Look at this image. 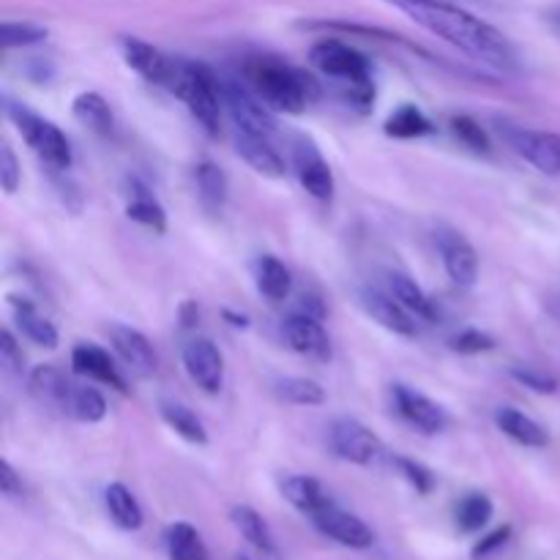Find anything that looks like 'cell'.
I'll return each mask as SVG.
<instances>
[{
	"label": "cell",
	"mask_w": 560,
	"mask_h": 560,
	"mask_svg": "<svg viewBox=\"0 0 560 560\" xmlns=\"http://www.w3.org/2000/svg\"><path fill=\"white\" fill-rule=\"evenodd\" d=\"M386 3L410 16L427 33L457 47L468 58L498 71L517 69L512 42L495 25L470 14L463 5L448 3V0H386Z\"/></svg>",
	"instance_id": "cell-1"
},
{
	"label": "cell",
	"mask_w": 560,
	"mask_h": 560,
	"mask_svg": "<svg viewBox=\"0 0 560 560\" xmlns=\"http://www.w3.org/2000/svg\"><path fill=\"white\" fill-rule=\"evenodd\" d=\"M252 91L273 109V113L299 115L310 102L320 96V85L306 71L288 66L277 58H252L244 69Z\"/></svg>",
	"instance_id": "cell-2"
},
{
	"label": "cell",
	"mask_w": 560,
	"mask_h": 560,
	"mask_svg": "<svg viewBox=\"0 0 560 560\" xmlns=\"http://www.w3.org/2000/svg\"><path fill=\"white\" fill-rule=\"evenodd\" d=\"M310 60L320 74L342 85L345 102L370 109V104L375 102V82H372V63L364 52L337 38H323L310 49Z\"/></svg>",
	"instance_id": "cell-3"
},
{
	"label": "cell",
	"mask_w": 560,
	"mask_h": 560,
	"mask_svg": "<svg viewBox=\"0 0 560 560\" xmlns=\"http://www.w3.org/2000/svg\"><path fill=\"white\" fill-rule=\"evenodd\" d=\"M170 91L189 107V113L195 115V120L208 135H219V115H222L224 104L222 82L208 66L178 60V71H175Z\"/></svg>",
	"instance_id": "cell-4"
},
{
	"label": "cell",
	"mask_w": 560,
	"mask_h": 560,
	"mask_svg": "<svg viewBox=\"0 0 560 560\" xmlns=\"http://www.w3.org/2000/svg\"><path fill=\"white\" fill-rule=\"evenodd\" d=\"M5 115L11 118V124L16 126V131L22 135V140L33 148V151L42 156V162L52 170H69L71 167V145L66 140L63 131L52 124V120L42 118V115L31 113L22 104L9 102L5 104Z\"/></svg>",
	"instance_id": "cell-5"
},
{
	"label": "cell",
	"mask_w": 560,
	"mask_h": 560,
	"mask_svg": "<svg viewBox=\"0 0 560 560\" xmlns=\"http://www.w3.org/2000/svg\"><path fill=\"white\" fill-rule=\"evenodd\" d=\"M222 98L238 131H249V135L262 137H271L277 131L273 109L241 80H222Z\"/></svg>",
	"instance_id": "cell-6"
},
{
	"label": "cell",
	"mask_w": 560,
	"mask_h": 560,
	"mask_svg": "<svg viewBox=\"0 0 560 560\" xmlns=\"http://www.w3.org/2000/svg\"><path fill=\"white\" fill-rule=\"evenodd\" d=\"M328 443L339 459L353 465H372L381 459L383 443L370 427L355 419H337L328 430Z\"/></svg>",
	"instance_id": "cell-7"
},
{
	"label": "cell",
	"mask_w": 560,
	"mask_h": 560,
	"mask_svg": "<svg viewBox=\"0 0 560 560\" xmlns=\"http://www.w3.org/2000/svg\"><path fill=\"white\" fill-rule=\"evenodd\" d=\"M501 131L517 156H523L545 175H560V135L523 129V126H501Z\"/></svg>",
	"instance_id": "cell-8"
},
{
	"label": "cell",
	"mask_w": 560,
	"mask_h": 560,
	"mask_svg": "<svg viewBox=\"0 0 560 560\" xmlns=\"http://www.w3.org/2000/svg\"><path fill=\"white\" fill-rule=\"evenodd\" d=\"M184 370L189 375V381L195 383L200 392L206 394H219L224 386V359L219 353L217 345L211 339H191L184 345Z\"/></svg>",
	"instance_id": "cell-9"
},
{
	"label": "cell",
	"mask_w": 560,
	"mask_h": 560,
	"mask_svg": "<svg viewBox=\"0 0 560 560\" xmlns=\"http://www.w3.org/2000/svg\"><path fill=\"white\" fill-rule=\"evenodd\" d=\"M392 397H394V408L397 413L408 421L413 430L424 432V435H438L448 427V413L430 399L427 394L416 392V388L405 386V383H397L392 388Z\"/></svg>",
	"instance_id": "cell-10"
},
{
	"label": "cell",
	"mask_w": 560,
	"mask_h": 560,
	"mask_svg": "<svg viewBox=\"0 0 560 560\" xmlns=\"http://www.w3.org/2000/svg\"><path fill=\"white\" fill-rule=\"evenodd\" d=\"M120 52H124V60L129 63V69H135L142 80H148L151 85H164L170 91V85L175 80V71H178V60L167 58L162 49H156L153 44L142 42L137 36L120 38Z\"/></svg>",
	"instance_id": "cell-11"
},
{
	"label": "cell",
	"mask_w": 560,
	"mask_h": 560,
	"mask_svg": "<svg viewBox=\"0 0 560 560\" xmlns=\"http://www.w3.org/2000/svg\"><path fill=\"white\" fill-rule=\"evenodd\" d=\"M438 252H441L443 268L457 288H474L479 277V255L474 244L457 230H441L435 235Z\"/></svg>",
	"instance_id": "cell-12"
},
{
	"label": "cell",
	"mask_w": 560,
	"mask_h": 560,
	"mask_svg": "<svg viewBox=\"0 0 560 560\" xmlns=\"http://www.w3.org/2000/svg\"><path fill=\"white\" fill-rule=\"evenodd\" d=\"M282 337L284 342H288V348L293 350V353L304 355V359H312V361L331 359V339H328L320 317L306 315V312L290 315L288 320L282 323Z\"/></svg>",
	"instance_id": "cell-13"
},
{
	"label": "cell",
	"mask_w": 560,
	"mask_h": 560,
	"mask_svg": "<svg viewBox=\"0 0 560 560\" xmlns=\"http://www.w3.org/2000/svg\"><path fill=\"white\" fill-rule=\"evenodd\" d=\"M312 523H315V528L320 530L323 536L350 547V550H366V547L375 545V534H372L370 525H366L364 520L355 517V514L342 512L337 503H331V506H326L323 512H317L315 517H312Z\"/></svg>",
	"instance_id": "cell-14"
},
{
	"label": "cell",
	"mask_w": 560,
	"mask_h": 560,
	"mask_svg": "<svg viewBox=\"0 0 560 560\" xmlns=\"http://www.w3.org/2000/svg\"><path fill=\"white\" fill-rule=\"evenodd\" d=\"M71 370H74V375L88 377V381L115 388L118 394L129 392V388H126L124 375L118 372L115 361L109 359L107 350L98 348V345H93V342H77L74 345V350H71Z\"/></svg>",
	"instance_id": "cell-15"
},
{
	"label": "cell",
	"mask_w": 560,
	"mask_h": 560,
	"mask_svg": "<svg viewBox=\"0 0 560 560\" xmlns=\"http://www.w3.org/2000/svg\"><path fill=\"white\" fill-rule=\"evenodd\" d=\"M361 306H364L366 315L372 317L375 323H381L386 331L397 334V337H416V315L413 312L405 310L392 293H383V290L366 288L361 290Z\"/></svg>",
	"instance_id": "cell-16"
},
{
	"label": "cell",
	"mask_w": 560,
	"mask_h": 560,
	"mask_svg": "<svg viewBox=\"0 0 560 560\" xmlns=\"http://www.w3.org/2000/svg\"><path fill=\"white\" fill-rule=\"evenodd\" d=\"M107 334L115 353L120 355V361H124L135 375L151 377L153 372H156V353H153V345L148 342L145 334H140L131 326H124V323H113V326L107 328Z\"/></svg>",
	"instance_id": "cell-17"
},
{
	"label": "cell",
	"mask_w": 560,
	"mask_h": 560,
	"mask_svg": "<svg viewBox=\"0 0 560 560\" xmlns=\"http://www.w3.org/2000/svg\"><path fill=\"white\" fill-rule=\"evenodd\" d=\"M295 175H299L301 186L306 189V195H312L315 200L328 202L337 189V180H334L331 167H328L326 159L317 153L315 145L310 142H301L295 148Z\"/></svg>",
	"instance_id": "cell-18"
},
{
	"label": "cell",
	"mask_w": 560,
	"mask_h": 560,
	"mask_svg": "<svg viewBox=\"0 0 560 560\" xmlns=\"http://www.w3.org/2000/svg\"><path fill=\"white\" fill-rule=\"evenodd\" d=\"M27 386H31V394L44 405V408H55L60 410V413H66L77 383L71 381V377H66L60 370H55V366L42 364L31 372Z\"/></svg>",
	"instance_id": "cell-19"
},
{
	"label": "cell",
	"mask_w": 560,
	"mask_h": 560,
	"mask_svg": "<svg viewBox=\"0 0 560 560\" xmlns=\"http://www.w3.org/2000/svg\"><path fill=\"white\" fill-rule=\"evenodd\" d=\"M235 151L255 173L266 175V178H282L284 175V159L279 156L268 137L235 129Z\"/></svg>",
	"instance_id": "cell-20"
},
{
	"label": "cell",
	"mask_w": 560,
	"mask_h": 560,
	"mask_svg": "<svg viewBox=\"0 0 560 560\" xmlns=\"http://www.w3.org/2000/svg\"><path fill=\"white\" fill-rule=\"evenodd\" d=\"M495 424L503 435L512 438L514 443H520L525 448H545L550 443V435H547L545 427L517 408H498Z\"/></svg>",
	"instance_id": "cell-21"
},
{
	"label": "cell",
	"mask_w": 560,
	"mask_h": 560,
	"mask_svg": "<svg viewBox=\"0 0 560 560\" xmlns=\"http://www.w3.org/2000/svg\"><path fill=\"white\" fill-rule=\"evenodd\" d=\"M282 495L284 501L293 503L299 512L310 514V517H315L317 512H323V509L334 503L331 498L326 495L320 481L312 479V476H288V479L282 481Z\"/></svg>",
	"instance_id": "cell-22"
},
{
	"label": "cell",
	"mask_w": 560,
	"mask_h": 560,
	"mask_svg": "<svg viewBox=\"0 0 560 560\" xmlns=\"http://www.w3.org/2000/svg\"><path fill=\"white\" fill-rule=\"evenodd\" d=\"M388 293L399 301L408 312H413L416 317H424V320H435V304H432L430 295L416 284L413 277L402 271H388L386 273Z\"/></svg>",
	"instance_id": "cell-23"
},
{
	"label": "cell",
	"mask_w": 560,
	"mask_h": 560,
	"mask_svg": "<svg viewBox=\"0 0 560 560\" xmlns=\"http://www.w3.org/2000/svg\"><path fill=\"white\" fill-rule=\"evenodd\" d=\"M255 279L260 295H266L268 301H284L293 290V273L284 266L279 257L262 255L255 266Z\"/></svg>",
	"instance_id": "cell-24"
},
{
	"label": "cell",
	"mask_w": 560,
	"mask_h": 560,
	"mask_svg": "<svg viewBox=\"0 0 560 560\" xmlns=\"http://www.w3.org/2000/svg\"><path fill=\"white\" fill-rule=\"evenodd\" d=\"M11 306H14L16 326H20V331L25 334L31 342L42 345V348H55V345H58V328H55L47 317L38 315L36 306H33L31 301L14 299V295H11Z\"/></svg>",
	"instance_id": "cell-25"
},
{
	"label": "cell",
	"mask_w": 560,
	"mask_h": 560,
	"mask_svg": "<svg viewBox=\"0 0 560 560\" xmlns=\"http://www.w3.org/2000/svg\"><path fill=\"white\" fill-rule=\"evenodd\" d=\"M104 506H107L109 520H113L118 528L137 530L142 525L140 503H137V498L131 495L129 487L118 485V481H115V485H109L107 490H104Z\"/></svg>",
	"instance_id": "cell-26"
},
{
	"label": "cell",
	"mask_w": 560,
	"mask_h": 560,
	"mask_svg": "<svg viewBox=\"0 0 560 560\" xmlns=\"http://www.w3.org/2000/svg\"><path fill=\"white\" fill-rule=\"evenodd\" d=\"M195 184L197 191H200V202L211 213H219L228 202V175L219 164L213 162H200L195 167Z\"/></svg>",
	"instance_id": "cell-27"
},
{
	"label": "cell",
	"mask_w": 560,
	"mask_h": 560,
	"mask_svg": "<svg viewBox=\"0 0 560 560\" xmlns=\"http://www.w3.org/2000/svg\"><path fill=\"white\" fill-rule=\"evenodd\" d=\"M159 413H162L164 424L175 432L178 438H184L186 443H195V446H206L208 432L206 424L197 419L195 410H189L180 402H162L159 405Z\"/></svg>",
	"instance_id": "cell-28"
},
{
	"label": "cell",
	"mask_w": 560,
	"mask_h": 560,
	"mask_svg": "<svg viewBox=\"0 0 560 560\" xmlns=\"http://www.w3.org/2000/svg\"><path fill=\"white\" fill-rule=\"evenodd\" d=\"M71 113H74V118L80 120L82 126H88V129L96 131V135H113V109H109V104L104 102V96H98V93H80V96L74 98V104H71Z\"/></svg>",
	"instance_id": "cell-29"
},
{
	"label": "cell",
	"mask_w": 560,
	"mask_h": 560,
	"mask_svg": "<svg viewBox=\"0 0 560 560\" xmlns=\"http://www.w3.org/2000/svg\"><path fill=\"white\" fill-rule=\"evenodd\" d=\"M383 131H386L388 137H394V140H413V137L430 135L432 120L427 118L416 104L405 102L402 107H397L392 115H388Z\"/></svg>",
	"instance_id": "cell-30"
},
{
	"label": "cell",
	"mask_w": 560,
	"mask_h": 560,
	"mask_svg": "<svg viewBox=\"0 0 560 560\" xmlns=\"http://www.w3.org/2000/svg\"><path fill=\"white\" fill-rule=\"evenodd\" d=\"M230 520H233L235 528L241 530V536H244V539L249 541L255 550L266 552V556H273V552H277V545H273L271 530H268L266 520H262L260 514L255 512V509L235 506L233 512H230Z\"/></svg>",
	"instance_id": "cell-31"
},
{
	"label": "cell",
	"mask_w": 560,
	"mask_h": 560,
	"mask_svg": "<svg viewBox=\"0 0 560 560\" xmlns=\"http://www.w3.org/2000/svg\"><path fill=\"white\" fill-rule=\"evenodd\" d=\"M164 547H167L170 560H208L206 545L189 523L170 525L164 534Z\"/></svg>",
	"instance_id": "cell-32"
},
{
	"label": "cell",
	"mask_w": 560,
	"mask_h": 560,
	"mask_svg": "<svg viewBox=\"0 0 560 560\" xmlns=\"http://www.w3.org/2000/svg\"><path fill=\"white\" fill-rule=\"evenodd\" d=\"M66 416H71L74 421H82V424H98L107 416V399L93 386H80L77 383L69 408H66Z\"/></svg>",
	"instance_id": "cell-33"
},
{
	"label": "cell",
	"mask_w": 560,
	"mask_h": 560,
	"mask_svg": "<svg viewBox=\"0 0 560 560\" xmlns=\"http://www.w3.org/2000/svg\"><path fill=\"white\" fill-rule=\"evenodd\" d=\"M277 394L284 402L304 405V408L326 402V388L312 377H282V381H277Z\"/></svg>",
	"instance_id": "cell-34"
},
{
	"label": "cell",
	"mask_w": 560,
	"mask_h": 560,
	"mask_svg": "<svg viewBox=\"0 0 560 560\" xmlns=\"http://www.w3.org/2000/svg\"><path fill=\"white\" fill-rule=\"evenodd\" d=\"M492 520V501L485 492H470L457 506V528L463 534H476Z\"/></svg>",
	"instance_id": "cell-35"
},
{
	"label": "cell",
	"mask_w": 560,
	"mask_h": 560,
	"mask_svg": "<svg viewBox=\"0 0 560 560\" xmlns=\"http://www.w3.org/2000/svg\"><path fill=\"white\" fill-rule=\"evenodd\" d=\"M126 217H129L131 222L142 224V228L153 230V233H164V230H167V213H164V208L159 206L145 189L137 191L135 200L126 206Z\"/></svg>",
	"instance_id": "cell-36"
},
{
	"label": "cell",
	"mask_w": 560,
	"mask_h": 560,
	"mask_svg": "<svg viewBox=\"0 0 560 560\" xmlns=\"http://www.w3.org/2000/svg\"><path fill=\"white\" fill-rule=\"evenodd\" d=\"M47 38V27L36 25V22H3L0 25V47L16 49V47H31Z\"/></svg>",
	"instance_id": "cell-37"
},
{
	"label": "cell",
	"mask_w": 560,
	"mask_h": 560,
	"mask_svg": "<svg viewBox=\"0 0 560 560\" xmlns=\"http://www.w3.org/2000/svg\"><path fill=\"white\" fill-rule=\"evenodd\" d=\"M448 126H452V135L457 137L465 148H470V151L487 153L492 148L490 135L485 131V126H481L479 120L470 118V115H454Z\"/></svg>",
	"instance_id": "cell-38"
},
{
	"label": "cell",
	"mask_w": 560,
	"mask_h": 560,
	"mask_svg": "<svg viewBox=\"0 0 560 560\" xmlns=\"http://www.w3.org/2000/svg\"><path fill=\"white\" fill-rule=\"evenodd\" d=\"M495 348V339L490 334L479 331V328H468V331L457 334L452 339V350L454 353H463V355H479V353H490Z\"/></svg>",
	"instance_id": "cell-39"
},
{
	"label": "cell",
	"mask_w": 560,
	"mask_h": 560,
	"mask_svg": "<svg viewBox=\"0 0 560 560\" xmlns=\"http://www.w3.org/2000/svg\"><path fill=\"white\" fill-rule=\"evenodd\" d=\"M512 377L536 394H552L558 388L556 377L547 375V372H541V370H536V366H512Z\"/></svg>",
	"instance_id": "cell-40"
},
{
	"label": "cell",
	"mask_w": 560,
	"mask_h": 560,
	"mask_svg": "<svg viewBox=\"0 0 560 560\" xmlns=\"http://www.w3.org/2000/svg\"><path fill=\"white\" fill-rule=\"evenodd\" d=\"M394 463H397L399 474L408 479V485L416 487V492H421V495H427V492L435 487V476H432L421 463H413V459L408 457H397Z\"/></svg>",
	"instance_id": "cell-41"
},
{
	"label": "cell",
	"mask_w": 560,
	"mask_h": 560,
	"mask_svg": "<svg viewBox=\"0 0 560 560\" xmlns=\"http://www.w3.org/2000/svg\"><path fill=\"white\" fill-rule=\"evenodd\" d=\"M0 364H3L11 375H22V370H25V355H22V348L16 345L14 334H11L9 328L0 331Z\"/></svg>",
	"instance_id": "cell-42"
},
{
	"label": "cell",
	"mask_w": 560,
	"mask_h": 560,
	"mask_svg": "<svg viewBox=\"0 0 560 560\" xmlns=\"http://www.w3.org/2000/svg\"><path fill=\"white\" fill-rule=\"evenodd\" d=\"M20 180H22L20 162H16L11 145H3L0 148V186H3L5 195H14L16 186H20Z\"/></svg>",
	"instance_id": "cell-43"
},
{
	"label": "cell",
	"mask_w": 560,
	"mask_h": 560,
	"mask_svg": "<svg viewBox=\"0 0 560 560\" xmlns=\"http://www.w3.org/2000/svg\"><path fill=\"white\" fill-rule=\"evenodd\" d=\"M509 536H512V528H498V530H492L490 536H485V539L479 541V545L474 547V560H481V558H490L492 552L495 550H501L503 545H506L509 541Z\"/></svg>",
	"instance_id": "cell-44"
},
{
	"label": "cell",
	"mask_w": 560,
	"mask_h": 560,
	"mask_svg": "<svg viewBox=\"0 0 560 560\" xmlns=\"http://www.w3.org/2000/svg\"><path fill=\"white\" fill-rule=\"evenodd\" d=\"M0 492H3L5 498H16L22 495V479L16 476V470L11 468V463H0Z\"/></svg>",
	"instance_id": "cell-45"
},
{
	"label": "cell",
	"mask_w": 560,
	"mask_h": 560,
	"mask_svg": "<svg viewBox=\"0 0 560 560\" xmlns=\"http://www.w3.org/2000/svg\"><path fill=\"white\" fill-rule=\"evenodd\" d=\"M547 20H550V25L556 27V31L560 33V5H556V9H550V14H547Z\"/></svg>",
	"instance_id": "cell-46"
},
{
	"label": "cell",
	"mask_w": 560,
	"mask_h": 560,
	"mask_svg": "<svg viewBox=\"0 0 560 560\" xmlns=\"http://www.w3.org/2000/svg\"><path fill=\"white\" fill-rule=\"evenodd\" d=\"M241 560H249V558H241Z\"/></svg>",
	"instance_id": "cell-47"
}]
</instances>
